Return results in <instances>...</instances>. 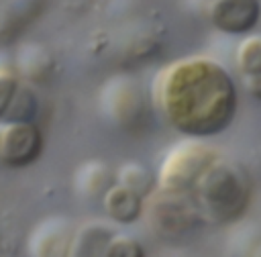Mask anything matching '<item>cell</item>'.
<instances>
[{
    "mask_svg": "<svg viewBox=\"0 0 261 257\" xmlns=\"http://www.w3.org/2000/svg\"><path fill=\"white\" fill-rule=\"evenodd\" d=\"M104 108L118 126L130 131L143 118L145 98L133 80L116 78L104 90Z\"/></svg>",
    "mask_w": 261,
    "mask_h": 257,
    "instance_id": "52a82bcc",
    "label": "cell"
},
{
    "mask_svg": "<svg viewBox=\"0 0 261 257\" xmlns=\"http://www.w3.org/2000/svg\"><path fill=\"white\" fill-rule=\"evenodd\" d=\"M45 147L41 128L35 122L0 120V165L22 169L33 165Z\"/></svg>",
    "mask_w": 261,
    "mask_h": 257,
    "instance_id": "5b68a950",
    "label": "cell"
},
{
    "mask_svg": "<svg viewBox=\"0 0 261 257\" xmlns=\"http://www.w3.org/2000/svg\"><path fill=\"white\" fill-rule=\"evenodd\" d=\"M116 235V230L106 222H86L84 226L75 228L71 253L69 257H100L108 241Z\"/></svg>",
    "mask_w": 261,
    "mask_h": 257,
    "instance_id": "30bf717a",
    "label": "cell"
},
{
    "mask_svg": "<svg viewBox=\"0 0 261 257\" xmlns=\"http://www.w3.org/2000/svg\"><path fill=\"white\" fill-rule=\"evenodd\" d=\"M39 114V98L35 94V90L27 84L20 82L16 94L12 96V102L4 114L2 120L8 122H35Z\"/></svg>",
    "mask_w": 261,
    "mask_h": 257,
    "instance_id": "7c38bea8",
    "label": "cell"
},
{
    "mask_svg": "<svg viewBox=\"0 0 261 257\" xmlns=\"http://www.w3.org/2000/svg\"><path fill=\"white\" fill-rule=\"evenodd\" d=\"M145 200L147 198H143L141 194H137L135 190H130L120 182H114L102 196L104 212L108 214L110 220L118 224L137 222L145 214Z\"/></svg>",
    "mask_w": 261,
    "mask_h": 257,
    "instance_id": "9c48e42d",
    "label": "cell"
},
{
    "mask_svg": "<svg viewBox=\"0 0 261 257\" xmlns=\"http://www.w3.org/2000/svg\"><path fill=\"white\" fill-rule=\"evenodd\" d=\"M212 27L224 35H249L261 20L259 0H212L208 8Z\"/></svg>",
    "mask_w": 261,
    "mask_h": 257,
    "instance_id": "8992f818",
    "label": "cell"
},
{
    "mask_svg": "<svg viewBox=\"0 0 261 257\" xmlns=\"http://www.w3.org/2000/svg\"><path fill=\"white\" fill-rule=\"evenodd\" d=\"M234 63H237V69L241 71V75L261 73V35L245 37L239 43Z\"/></svg>",
    "mask_w": 261,
    "mask_h": 257,
    "instance_id": "5bb4252c",
    "label": "cell"
},
{
    "mask_svg": "<svg viewBox=\"0 0 261 257\" xmlns=\"http://www.w3.org/2000/svg\"><path fill=\"white\" fill-rule=\"evenodd\" d=\"M153 102L175 133L192 139H212L232 124L239 92L220 61L192 55L171 61L155 75Z\"/></svg>",
    "mask_w": 261,
    "mask_h": 257,
    "instance_id": "6da1fadb",
    "label": "cell"
},
{
    "mask_svg": "<svg viewBox=\"0 0 261 257\" xmlns=\"http://www.w3.org/2000/svg\"><path fill=\"white\" fill-rule=\"evenodd\" d=\"M100 257H145V249L135 237L114 235Z\"/></svg>",
    "mask_w": 261,
    "mask_h": 257,
    "instance_id": "9a60e30c",
    "label": "cell"
},
{
    "mask_svg": "<svg viewBox=\"0 0 261 257\" xmlns=\"http://www.w3.org/2000/svg\"><path fill=\"white\" fill-rule=\"evenodd\" d=\"M253 257H261V245H259V249L255 251V255H253Z\"/></svg>",
    "mask_w": 261,
    "mask_h": 257,
    "instance_id": "ac0fdd59",
    "label": "cell"
},
{
    "mask_svg": "<svg viewBox=\"0 0 261 257\" xmlns=\"http://www.w3.org/2000/svg\"><path fill=\"white\" fill-rule=\"evenodd\" d=\"M116 182L128 186L130 190H135L143 198H149L157 188V175H153L145 165H141L137 161L124 163L116 175Z\"/></svg>",
    "mask_w": 261,
    "mask_h": 257,
    "instance_id": "4fadbf2b",
    "label": "cell"
},
{
    "mask_svg": "<svg viewBox=\"0 0 261 257\" xmlns=\"http://www.w3.org/2000/svg\"><path fill=\"white\" fill-rule=\"evenodd\" d=\"M20 86V80L18 75L12 71V69H6V67H0V120L4 118L10 102H12V96L16 94Z\"/></svg>",
    "mask_w": 261,
    "mask_h": 257,
    "instance_id": "2e32d148",
    "label": "cell"
},
{
    "mask_svg": "<svg viewBox=\"0 0 261 257\" xmlns=\"http://www.w3.org/2000/svg\"><path fill=\"white\" fill-rule=\"evenodd\" d=\"M243 84H245V90L249 92V96H253L255 100L261 102V73L243 75Z\"/></svg>",
    "mask_w": 261,
    "mask_h": 257,
    "instance_id": "e0dca14e",
    "label": "cell"
},
{
    "mask_svg": "<svg viewBox=\"0 0 261 257\" xmlns=\"http://www.w3.org/2000/svg\"><path fill=\"white\" fill-rule=\"evenodd\" d=\"M73 235V224L61 216L43 220L31 235V257H69Z\"/></svg>",
    "mask_w": 261,
    "mask_h": 257,
    "instance_id": "ba28073f",
    "label": "cell"
},
{
    "mask_svg": "<svg viewBox=\"0 0 261 257\" xmlns=\"http://www.w3.org/2000/svg\"><path fill=\"white\" fill-rule=\"evenodd\" d=\"M218 157V151L210 147L206 139L186 137L163 157L157 171V188L169 192H192L200 175Z\"/></svg>",
    "mask_w": 261,
    "mask_h": 257,
    "instance_id": "3957f363",
    "label": "cell"
},
{
    "mask_svg": "<svg viewBox=\"0 0 261 257\" xmlns=\"http://www.w3.org/2000/svg\"><path fill=\"white\" fill-rule=\"evenodd\" d=\"M143 216L161 235H181L204 220L192 192H169L161 188H155L145 200Z\"/></svg>",
    "mask_w": 261,
    "mask_h": 257,
    "instance_id": "277c9868",
    "label": "cell"
},
{
    "mask_svg": "<svg viewBox=\"0 0 261 257\" xmlns=\"http://www.w3.org/2000/svg\"><path fill=\"white\" fill-rule=\"evenodd\" d=\"M192 194L204 220L214 224H228L247 212L253 186L243 165L218 157L200 175Z\"/></svg>",
    "mask_w": 261,
    "mask_h": 257,
    "instance_id": "7a4b0ae2",
    "label": "cell"
},
{
    "mask_svg": "<svg viewBox=\"0 0 261 257\" xmlns=\"http://www.w3.org/2000/svg\"><path fill=\"white\" fill-rule=\"evenodd\" d=\"M114 184V175L102 161H90L77 171V186L86 196H104Z\"/></svg>",
    "mask_w": 261,
    "mask_h": 257,
    "instance_id": "8fae6325",
    "label": "cell"
}]
</instances>
